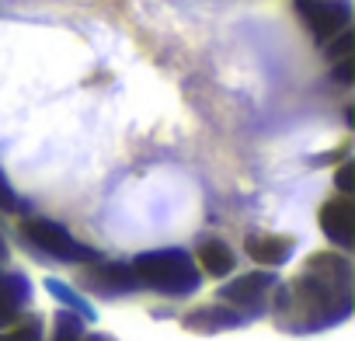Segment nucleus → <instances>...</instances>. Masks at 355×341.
<instances>
[{
	"instance_id": "f3484780",
	"label": "nucleus",
	"mask_w": 355,
	"mask_h": 341,
	"mask_svg": "<svg viewBox=\"0 0 355 341\" xmlns=\"http://www.w3.org/2000/svg\"><path fill=\"white\" fill-rule=\"evenodd\" d=\"M334 77H338L341 84H352V56H348V60H338V67H334Z\"/></svg>"
},
{
	"instance_id": "dca6fc26",
	"label": "nucleus",
	"mask_w": 355,
	"mask_h": 341,
	"mask_svg": "<svg viewBox=\"0 0 355 341\" xmlns=\"http://www.w3.org/2000/svg\"><path fill=\"white\" fill-rule=\"evenodd\" d=\"M0 209H18V195L11 192V185H8L4 175H0Z\"/></svg>"
},
{
	"instance_id": "423d86ee",
	"label": "nucleus",
	"mask_w": 355,
	"mask_h": 341,
	"mask_svg": "<svg viewBox=\"0 0 355 341\" xmlns=\"http://www.w3.org/2000/svg\"><path fill=\"white\" fill-rule=\"evenodd\" d=\"M320 230L327 234L331 244L338 247H352L355 244V206L348 195H338V199H327L320 206Z\"/></svg>"
},
{
	"instance_id": "7ed1b4c3",
	"label": "nucleus",
	"mask_w": 355,
	"mask_h": 341,
	"mask_svg": "<svg viewBox=\"0 0 355 341\" xmlns=\"http://www.w3.org/2000/svg\"><path fill=\"white\" fill-rule=\"evenodd\" d=\"M21 234H25L42 254H49V258H56V261H70V265L98 261V251H94V247L80 244L73 234H67V230H63L60 223H53V220L32 216V220L21 223Z\"/></svg>"
},
{
	"instance_id": "6ab92c4d",
	"label": "nucleus",
	"mask_w": 355,
	"mask_h": 341,
	"mask_svg": "<svg viewBox=\"0 0 355 341\" xmlns=\"http://www.w3.org/2000/svg\"><path fill=\"white\" fill-rule=\"evenodd\" d=\"M0 261H8V244H4V237H0Z\"/></svg>"
},
{
	"instance_id": "9b49d317",
	"label": "nucleus",
	"mask_w": 355,
	"mask_h": 341,
	"mask_svg": "<svg viewBox=\"0 0 355 341\" xmlns=\"http://www.w3.org/2000/svg\"><path fill=\"white\" fill-rule=\"evenodd\" d=\"M196 261H199L202 272L213 275V279H223V275H230V272L237 268V254L230 251V244H223V241H216V237H213V241H202Z\"/></svg>"
},
{
	"instance_id": "a211bd4d",
	"label": "nucleus",
	"mask_w": 355,
	"mask_h": 341,
	"mask_svg": "<svg viewBox=\"0 0 355 341\" xmlns=\"http://www.w3.org/2000/svg\"><path fill=\"white\" fill-rule=\"evenodd\" d=\"M84 341H115V338H108V334H91V338H84Z\"/></svg>"
},
{
	"instance_id": "0eeeda50",
	"label": "nucleus",
	"mask_w": 355,
	"mask_h": 341,
	"mask_svg": "<svg viewBox=\"0 0 355 341\" xmlns=\"http://www.w3.org/2000/svg\"><path fill=\"white\" fill-rule=\"evenodd\" d=\"M84 282L105 296H122V292H132L139 286L132 275V265H122V261H98L94 268L84 272Z\"/></svg>"
},
{
	"instance_id": "9d476101",
	"label": "nucleus",
	"mask_w": 355,
	"mask_h": 341,
	"mask_svg": "<svg viewBox=\"0 0 355 341\" xmlns=\"http://www.w3.org/2000/svg\"><path fill=\"white\" fill-rule=\"evenodd\" d=\"M248 320V313L234 310V306H202V310H192L185 317V327L192 331H202V334H216V331H230V327H241Z\"/></svg>"
},
{
	"instance_id": "f257e3e1",
	"label": "nucleus",
	"mask_w": 355,
	"mask_h": 341,
	"mask_svg": "<svg viewBox=\"0 0 355 341\" xmlns=\"http://www.w3.org/2000/svg\"><path fill=\"white\" fill-rule=\"evenodd\" d=\"M279 324L296 334L324 331L352 313V261L345 254L320 251L275 299Z\"/></svg>"
},
{
	"instance_id": "20e7f679",
	"label": "nucleus",
	"mask_w": 355,
	"mask_h": 341,
	"mask_svg": "<svg viewBox=\"0 0 355 341\" xmlns=\"http://www.w3.org/2000/svg\"><path fill=\"white\" fill-rule=\"evenodd\" d=\"M296 8H300L306 28L313 32V39L324 46L331 39H338L341 32H348V21H352L348 0H296Z\"/></svg>"
},
{
	"instance_id": "2eb2a0df",
	"label": "nucleus",
	"mask_w": 355,
	"mask_h": 341,
	"mask_svg": "<svg viewBox=\"0 0 355 341\" xmlns=\"http://www.w3.org/2000/svg\"><path fill=\"white\" fill-rule=\"evenodd\" d=\"M338 189H341V195H348L355 189V164H345L338 170Z\"/></svg>"
},
{
	"instance_id": "f03ea898",
	"label": "nucleus",
	"mask_w": 355,
	"mask_h": 341,
	"mask_svg": "<svg viewBox=\"0 0 355 341\" xmlns=\"http://www.w3.org/2000/svg\"><path fill=\"white\" fill-rule=\"evenodd\" d=\"M132 275L139 286L164 292V296H189L199 289L202 272L189 251L164 247V251H146L132 261Z\"/></svg>"
},
{
	"instance_id": "ddd939ff",
	"label": "nucleus",
	"mask_w": 355,
	"mask_h": 341,
	"mask_svg": "<svg viewBox=\"0 0 355 341\" xmlns=\"http://www.w3.org/2000/svg\"><path fill=\"white\" fill-rule=\"evenodd\" d=\"M42 317H25L8 327H0V341H42Z\"/></svg>"
},
{
	"instance_id": "39448f33",
	"label": "nucleus",
	"mask_w": 355,
	"mask_h": 341,
	"mask_svg": "<svg viewBox=\"0 0 355 341\" xmlns=\"http://www.w3.org/2000/svg\"><path fill=\"white\" fill-rule=\"evenodd\" d=\"M275 296V275L272 272H248L241 279H234L230 286L220 289V299L241 313H258L268 306V299Z\"/></svg>"
},
{
	"instance_id": "f8f14e48",
	"label": "nucleus",
	"mask_w": 355,
	"mask_h": 341,
	"mask_svg": "<svg viewBox=\"0 0 355 341\" xmlns=\"http://www.w3.org/2000/svg\"><path fill=\"white\" fill-rule=\"evenodd\" d=\"M49 341H84V317H77L73 310H60Z\"/></svg>"
},
{
	"instance_id": "1a4fd4ad",
	"label": "nucleus",
	"mask_w": 355,
	"mask_h": 341,
	"mask_svg": "<svg viewBox=\"0 0 355 341\" xmlns=\"http://www.w3.org/2000/svg\"><path fill=\"white\" fill-rule=\"evenodd\" d=\"M293 251H296V241L293 237H282V234H258V237L248 241V254L258 265H265V268L286 265L293 258Z\"/></svg>"
},
{
	"instance_id": "4468645a",
	"label": "nucleus",
	"mask_w": 355,
	"mask_h": 341,
	"mask_svg": "<svg viewBox=\"0 0 355 341\" xmlns=\"http://www.w3.org/2000/svg\"><path fill=\"white\" fill-rule=\"evenodd\" d=\"M49 289H53V296H60V299H63V303H67L73 313H80L84 320H91V317H94V310H91V306H87L80 296H73V292H70L63 282H56V279H53V282H49Z\"/></svg>"
},
{
	"instance_id": "6e6552de",
	"label": "nucleus",
	"mask_w": 355,
	"mask_h": 341,
	"mask_svg": "<svg viewBox=\"0 0 355 341\" xmlns=\"http://www.w3.org/2000/svg\"><path fill=\"white\" fill-rule=\"evenodd\" d=\"M32 299L28 279L18 272H0V327H8L18 320L21 306Z\"/></svg>"
}]
</instances>
